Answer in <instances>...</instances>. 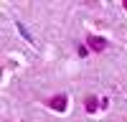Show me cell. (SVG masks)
I'll use <instances>...</instances> for the list:
<instances>
[{
  "label": "cell",
  "instance_id": "obj_1",
  "mask_svg": "<svg viewBox=\"0 0 127 122\" xmlns=\"http://www.w3.org/2000/svg\"><path fill=\"white\" fill-rule=\"evenodd\" d=\"M87 46L94 51V54H104V51L109 48V41L104 38V36H94V33H89V36H87Z\"/></svg>",
  "mask_w": 127,
  "mask_h": 122
},
{
  "label": "cell",
  "instance_id": "obj_2",
  "mask_svg": "<svg viewBox=\"0 0 127 122\" xmlns=\"http://www.w3.org/2000/svg\"><path fill=\"white\" fill-rule=\"evenodd\" d=\"M46 104L56 112H66L69 109V94H54V97H48Z\"/></svg>",
  "mask_w": 127,
  "mask_h": 122
},
{
  "label": "cell",
  "instance_id": "obj_3",
  "mask_svg": "<svg viewBox=\"0 0 127 122\" xmlns=\"http://www.w3.org/2000/svg\"><path fill=\"white\" fill-rule=\"evenodd\" d=\"M97 102H99L97 97H87V102H84V107H87V112H89V115L99 109V104H97Z\"/></svg>",
  "mask_w": 127,
  "mask_h": 122
},
{
  "label": "cell",
  "instance_id": "obj_4",
  "mask_svg": "<svg viewBox=\"0 0 127 122\" xmlns=\"http://www.w3.org/2000/svg\"><path fill=\"white\" fill-rule=\"evenodd\" d=\"M18 30H20V33H23V38H26V41H31V33H28V30H26L23 26H20V23H18Z\"/></svg>",
  "mask_w": 127,
  "mask_h": 122
},
{
  "label": "cell",
  "instance_id": "obj_5",
  "mask_svg": "<svg viewBox=\"0 0 127 122\" xmlns=\"http://www.w3.org/2000/svg\"><path fill=\"white\" fill-rule=\"evenodd\" d=\"M99 107H102V109H107V107H109V97H104V99H99Z\"/></svg>",
  "mask_w": 127,
  "mask_h": 122
},
{
  "label": "cell",
  "instance_id": "obj_6",
  "mask_svg": "<svg viewBox=\"0 0 127 122\" xmlns=\"http://www.w3.org/2000/svg\"><path fill=\"white\" fill-rule=\"evenodd\" d=\"M125 10H127V3H125Z\"/></svg>",
  "mask_w": 127,
  "mask_h": 122
}]
</instances>
